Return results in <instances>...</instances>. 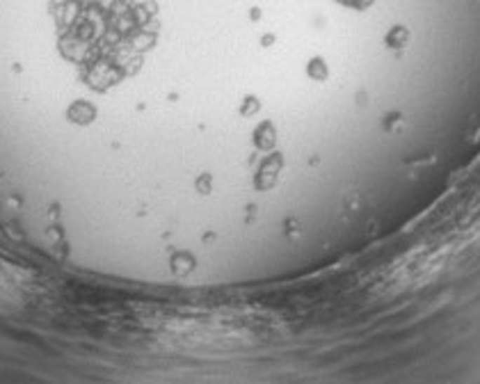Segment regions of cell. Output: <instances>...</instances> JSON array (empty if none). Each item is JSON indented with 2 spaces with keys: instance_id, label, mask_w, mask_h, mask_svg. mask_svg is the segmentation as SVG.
<instances>
[{
  "instance_id": "obj_1",
  "label": "cell",
  "mask_w": 480,
  "mask_h": 384,
  "mask_svg": "<svg viewBox=\"0 0 480 384\" xmlns=\"http://www.w3.org/2000/svg\"><path fill=\"white\" fill-rule=\"evenodd\" d=\"M341 3L348 5V7H359V10H361V7H368L373 0H341Z\"/></svg>"
},
{
  "instance_id": "obj_2",
  "label": "cell",
  "mask_w": 480,
  "mask_h": 384,
  "mask_svg": "<svg viewBox=\"0 0 480 384\" xmlns=\"http://www.w3.org/2000/svg\"><path fill=\"white\" fill-rule=\"evenodd\" d=\"M389 41H394V44H403V41H405V30H396L394 34H389Z\"/></svg>"
}]
</instances>
